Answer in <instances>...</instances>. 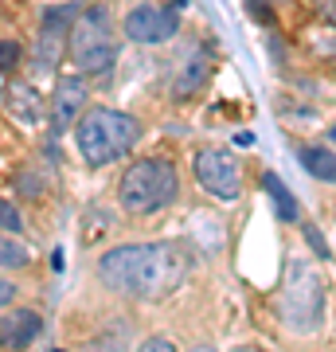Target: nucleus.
<instances>
[{
	"instance_id": "f257e3e1",
	"label": "nucleus",
	"mask_w": 336,
	"mask_h": 352,
	"mask_svg": "<svg viewBox=\"0 0 336 352\" xmlns=\"http://www.w3.org/2000/svg\"><path fill=\"white\" fill-rule=\"evenodd\" d=\"M196 254L188 243H122L98 258V282L113 294L161 302L188 282Z\"/></svg>"
},
{
	"instance_id": "f03ea898",
	"label": "nucleus",
	"mask_w": 336,
	"mask_h": 352,
	"mask_svg": "<svg viewBox=\"0 0 336 352\" xmlns=\"http://www.w3.org/2000/svg\"><path fill=\"white\" fill-rule=\"evenodd\" d=\"M137 141H141V122L133 113L113 110V106H90L75 122V145L90 168L122 161Z\"/></svg>"
},
{
	"instance_id": "7ed1b4c3",
	"label": "nucleus",
	"mask_w": 336,
	"mask_h": 352,
	"mask_svg": "<svg viewBox=\"0 0 336 352\" xmlns=\"http://www.w3.org/2000/svg\"><path fill=\"white\" fill-rule=\"evenodd\" d=\"M282 321L289 333L313 337L324 321V278L309 258H289L282 274Z\"/></svg>"
},
{
	"instance_id": "20e7f679",
	"label": "nucleus",
	"mask_w": 336,
	"mask_h": 352,
	"mask_svg": "<svg viewBox=\"0 0 336 352\" xmlns=\"http://www.w3.org/2000/svg\"><path fill=\"white\" fill-rule=\"evenodd\" d=\"M180 196V180H176V168L161 157H145V161H133L117 180V204H122L129 215H153L168 208V204Z\"/></svg>"
},
{
	"instance_id": "39448f33",
	"label": "nucleus",
	"mask_w": 336,
	"mask_h": 352,
	"mask_svg": "<svg viewBox=\"0 0 336 352\" xmlns=\"http://www.w3.org/2000/svg\"><path fill=\"white\" fill-rule=\"evenodd\" d=\"M67 47H71V63H75L82 75H106L113 67V59H117V43H113L106 8H87V12H78Z\"/></svg>"
},
{
	"instance_id": "423d86ee",
	"label": "nucleus",
	"mask_w": 336,
	"mask_h": 352,
	"mask_svg": "<svg viewBox=\"0 0 336 352\" xmlns=\"http://www.w3.org/2000/svg\"><path fill=\"white\" fill-rule=\"evenodd\" d=\"M192 168H196V180L212 192L215 200H223V204L238 200V192H243V168H238V161L231 157V153L199 149Z\"/></svg>"
},
{
	"instance_id": "0eeeda50",
	"label": "nucleus",
	"mask_w": 336,
	"mask_h": 352,
	"mask_svg": "<svg viewBox=\"0 0 336 352\" xmlns=\"http://www.w3.org/2000/svg\"><path fill=\"white\" fill-rule=\"evenodd\" d=\"M180 32V12L164 8V4H137L133 12L125 16V36L141 43V47H157Z\"/></svg>"
},
{
	"instance_id": "6e6552de",
	"label": "nucleus",
	"mask_w": 336,
	"mask_h": 352,
	"mask_svg": "<svg viewBox=\"0 0 336 352\" xmlns=\"http://www.w3.org/2000/svg\"><path fill=\"white\" fill-rule=\"evenodd\" d=\"M78 8L67 4V8H47L43 24H39V39H36V67L39 71H55L63 59V51L71 43V28H75Z\"/></svg>"
},
{
	"instance_id": "1a4fd4ad",
	"label": "nucleus",
	"mask_w": 336,
	"mask_h": 352,
	"mask_svg": "<svg viewBox=\"0 0 336 352\" xmlns=\"http://www.w3.org/2000/svg\"><path fill=\"white\" fill-rule=\"evenodd\" d=\"M87 78L82 75H63L59 87H55V98H51V118H55V129H67L75 126L78 118H82V106H87Z\"/></svg>"
},
{
	"instance_id": "9d476101",
	"label": "nucleus",
	"mask_w": 336,
	"mask_h": 352,
	"mask_svg": "<svg viewBox=\"0 0 336 352\" xmlns=\"http://www.w3.org/2000/svg\"><path fill=\"white\" fill-rule=\"evenodd\" d=\"M39 329H43V321H39L36 309H12V314L0 317V344L20 352L39 337Z\"/></svg>"
},
{
	"instance_id": "9b49d317",
	"label": "nucleus",
	"mask_w": 336,
	"mask_h": 352,
	"mask_svg": "<svg viewBox=\"0 0 336 352\" xmlns=\"http://www.w3.org/2000/svg\"><path fill=\"white\" fill-rule=\"evenodd\" d=\"M8 110H12L16 122L39 126V122H43V94H39L32 82H12V87H8Z\"/></svg>"
},
{
	"instance_id": "f8f14e48",
	"label": "nucleus",
	"mask_w": 336,
	"mask_h": 352,
	"mask_svg": "<svg viewBox=\"0 0 336 352\" xmlns=\"http://www.w3.org/2000/svg\"><path fill=\"white\" fill-rule=\"evenodd\" d=\"M298 161L305 164V173H309V176L336 184V153L333 149H324V145H301Z\"/></svg>"
},
{
	"instance_id": "ddd939ff",
	"label": "nucleus",
	"mask_w": 336,
	"mask_h": 352,
	"mask_svg": "<svg viewBox=\"0 0 336 352\" xmlns=\"http://www.w3.org/2000/svg\"><path fill=\"white\" fill-rule=\"evenodd\" d=\"M208 75H212V63H208V55H196V59L184 67V75L176 78L172 94H176V98H192V94H196V90L208 82Z\"/></svg>"
},
{
	"instance_id": "4468645a",
	"label": "nucleus",
	"mask_w": 336,
	"mask_h": 352,
	"mask_svg": "<svg viewBox=\"0 0 336 352\" xmlns=\"http://www.w3.org/2000/svg\"><path fill=\"white\" fill-rule=\"evenodd\" d=\"M32 263V254H27V247L16 235H8V231H0V266L4 270H24V266Z\"/></svg>"
},
{
	"instance_id": "2eb2a0df",
	"label": "nucleus",
	"mask_w": 336,
	"mask_h": 352,
	"mask_svg": "<svg viewBox=\"0 0 336 352\" xmlns=\"http://www.w3.org/2000/svg\"><path fill=\"white\" fill-rule=\"evenodd\" d=\"M262 184H266V192L274 196V208H278V215H282L286 223H293V219H298V204H293V192H289V188L282 184V180H278L274 173H266V180H262Z\"/></svg>"
},
{
	"instance_id": "dca6fc26",
	"label": "nucleus",
	"mask_w": 336,
	"mask_h": 352,
	"mask_svg": "<svg viewBox=\"0 0 336 352\" xmlns=\"http://www.w3.org/2000/svg\"><path fill=\"white\" fill-rule=\"evenodd\" d=\"M90 352H125V321H113V325L90 344Z\"/></svg>"
},
{
	"instance_id": "f3484780",
	"label": "nucleus",
	"mask_w": 336,
	"mask_h": 352,
	"mask_svg": "<svg viewBox=\"0 0 336 352\" xmlns=\"http://www.w3.org/2000/svg\"><path fill=\"white\" fill-rule=\"evenodd\" d=\"M0 231H8V235H20L24 231V219L12 208V200H0Z\"/></svg>"
},
{
	"instance_id": "a211bd4d",
	"label": "nucleus",
	"mask_w": 336,
	"mask_h": 352,
	"mask_svg": "<svg viewBox=\"0 0 336 352\" xmlns=\"http://www.w3.org/2000/svg\"><path fill=\"white\" fill-rule=\"evenodd\" d=\"M20 63V43L16 39H0V71H12Z\"/></svg>"
},
{
	"instance_id": "6ab92c4d",
	"label": "nucleus",
	"mask_w": 336,
	"mask_h": 352,
	"mask_svg": "<svg viewBox=\"0 0 336 352\" xmlns=\"http://www.w3.org/2000/svg\"><path fill=\"white\" fill-rule=\"evenodd\" d=\"M137 352H176V344L168 337H149L137 344Z\"/></svg>"
},
{
	"instance_id": "aec40b11",
	"label": "nucleus",
	"mask_w": 336,
	"mask_h": 352,
	"mask_svg": "<svg viewBox=\"0 0 336 352\" xmlns=\"http://www.w3.org/2000/svg\"><path fill=\"white\" fill-rule=\"evenodd\" d=\"M305 239H309V247H313L317 254H321V258L328 254V247H324V235L317 231V227H305Z\"/></svg>"
},
{
	"instance_id": "412c9836",
	"label": "nucleus",
	"mask_w": 336,
	"mask_h": 352,
	"mask_svg": "<svg viewBox=\"0 0 336 352\" xmlns=\"http://www.w3.org/2000/svg\"><path fill=\"white\" fill-rule=\"evenodd\" d=\"M12 298H16V286L8 282V278H0V309H4V305H12Z\"/></svg>"
},
{
	"instance_id": "4be33fe9",
	"label": "nucleus",
	"mask_w": 336,
	"mask_h": 352,
	"mask_svg": "<svg viewBox=\"0 0 336 352\" xmlns=\"http://www.w3.org/2000/svg\"><path fill=\"white\" fill-rule=\"evenodd\" d=\"M313 8H317V12H324L336 24V0H313Z\"/></svg>"
},
{
	"instance_id": "5701e85b",
	"label": "nucleus",
	"mask_w": 336,
	"mask_h": 352,
	"mask_svg": "<svg viewBox=\"0 0 336 352\" xmlns=\"http://www.w3.org/2000/svg\"><path fill=\"white\" fill-rule=\"evenodd\" d=\"M192 352H219V349H215V344H196Z\"/></svg>"
},
{
	"instance_id": "b1692460",
	"label": "nucleus",
	"mask_w": 336,
	"mask_h": 352,
	"mask_svg": "<svg viewBox=\"0 0 336 352\" xmlns=\"http://www.w3.org/2000/svg\"><path fill=\"white\" fill-rule=\"evenodd\" d=\"M0 98H4V78H0Z\"/></svg>"
},
{
	"instance_id": "393cba45",
	"label": "nucleus",
	"mask_w": 336,
	"mask_h": 352,
	"mask_svg": "<svg viewBox=\"0 0 336 352\" xmlns=\"http://www.w3.org/2000/svg\"><path fill=\"white\" fill-rule=\"evenodd\" d=\"M328 138H333V141H336V129H333V133H328Z\"/></svg>"
},
{
	"instance_id": "a878e982",
	"label": "nucleus",
	"mask_w": 336,
	"mask_h": 352,
	"mask_svg": "<svg viewBox=\"0 0 336 352\" xmlns=\"http://www.w3.org/2000/svg\"><path fill=\"white\" fill-rule=\"evenodd\" d=\"M333 63H336V47H333Z\"/></svg>"
}]
</instances>
